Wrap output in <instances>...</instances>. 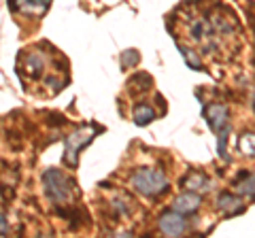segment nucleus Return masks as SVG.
I'll return each instance as SVG.
<instances>
[{
    "label": "nucleus",
    "instance_id": "nucleus-6",
    "mask_svg": "<svg viewBox=\"0 0 255 238\" xmlns=\"http://www.w3.org/2000/svg\"><path fill=\"white\" fill-rule=\"evenodd\" d=\"M211 179L206 177L204 172L200 170H189L185 177L181 179V187L183 189H187V192H196V194H204V192H209L211 189Z\"/></svg>",
    "mask_w": 255,
    "mask_h": 238
},
{
    "label": "nucleus",
    "instance_id": "nucleus-16",
    "mask_svg": "<svg viewBox=\"0 0 255 238\" xmlns=\"http://www.w3.org/2000/svg\"><path fill=\"white\" fill-rule=\"evenodd\" d=\"M9 232V224H6V217H4V213H0V236Z\"/></svg>",
    "mask_w": 255,
    "mask_h": 238
},
{
    "label": "nucleus",
    "instance_id": "nucleus-5",
    "mask_svg": "<svg viewBox=\"0 0 255 238\" xmlns=\"http://www.w3.org/2000/svg\"><path fill=\"white\" fill-rule=\"evenodd\" d=\"M202 115L209 123V128L213 132H219L228 125V119H230V109L226 105H219V102H213V105H206L202 109Z\"/></svg>",
    "mask_w": 255,
    "mask_h": 238
},
{
    "label": "nucleus",
    "instance_id": "nucleus-2",
    "mask_svg": "<svg viewBox=\"0 0 255 238\" xmlns=\"http://www.w3.org/2000/svg\"><path fill=\"white\" fill-rule=\"evenodd\" d=\"M43 185H45L47 198L53 200L55 204H68L70 198H73L77 192L75 181L70 177H66V174L58 168H47L43 172Z\"/></svg>",
    "mask_w": 255,
    "mask_h": 238
},
{
    "label": "nucleus",
    "instance_id": "nucleus-7",
    "mask_svg": "<svg viewBox=\"0 0 255 238\" xmlns=\"http://www.w3.org/2000/svg\"><path fill=\"white\" fill-rule=\"evenodd\" d=\"M217 209L221 213H226L228 217H234V215H241V213H245V202H243V198H238L234 194H230V192H221L217 196Z\"/></svg>",
    "mask_w": 255,
    "mask_h": 238
},
{
    "label": "nucleus",
    "instance_id": "nucleus-9",
    "mask_svg": "<svg viewBox=\"0 0 255 238\" xmlns=\"http://www.w3.org/2000/svg\"><path fill=\"white\" fill-rule=\"evenodd\" d=\"M234 187H236L238 194H243V196H247V198H255V172L243 170V172L234 179Z\"/></svg>",
    "mask_w": 255,
    "mask_h": 238
},
{
    "label": "nucleus",
    "instance_id": "nucleus-11",
    "mask_svg": "<svg viewBox=\"0 0 255 238\" xmlns=\"http://www.w3.org/2000/svg\"><path fill=\"white\" fill-rule=\"evenodd\" d=\"M238 149L241 153L247 157H253L255 160V132H245L238 136Z\"/></svg>",
    "mask_w": 255,
    "mask_h": 238
},
{
    "label": "nucleus",
    "instance_id": "nucleus-4",
    "mask_svg": "<svg viewBox=\"0 0 255 238\" xmlns=\"http://www.w3.org/2000/svg\"><path fill=\"white\" fill-rule=\"evenodd\" d=\"M157 226L162 230V234H166V236H181V234H185V230H187V219H185V215H181L177 211H166L159 215Z\"/></svg>",
    "mask_w": 255,
    "mask_h": 238
},
{
    "label": "nucleus",
    "instance_id": "nucleus-14",
    "mask_svg": "<svg viewBox=\"0 0 255 238\" xmlns=\"http://www.w3.org/2000/svg\"><path fill=\"white\" fill-rule=\"evenodd\" d=\"M43 64H45V62H43L41 55H36V53L30 55V58H28V73L32 77H38V75L43 73Z\"/></svg>",
    "mask_w": 255,
    "mask_h": 238
},
{
    "label": "nucleus",
    "instance_id": "nucleus-15",
    "mask_svg": "<svg viewBox=\"0 0 255 238\" xmlns=\"http://www.w3.org/2000/svg\"><path fill=\"white\" fill-rule=\"evenodd\" d=\"M140 62V53L136 51V49H128V51H124V55H122V64H124V68H132V66H136Z\"/></svg>",
    "mask_w": 255,
    "mask_h": 238
},
{
    "label": "nucleus",
    "instance_id": "nucleus-8",
    "mask_svg": "<svg viewBox=\"0 0 255 238\" xmlns=\"http://www.w3.org/2000/svg\"><path fill=\"white\" fill-rule=\"evenodd\" d=\"M200 202H202L200 194H196V192H185V194L177 196V200L172 202V211L181 213V215H194V213L200 209Z\"/></svg>",
    "mask_w": 255,
    "mask_h": 238
},
{
    "label": "nucleus",
    "instance_id": "nucleus-3",
    "mask_svg": "<svg viewBox=\"0 0 255 238\" xmlns=\"http://www.w3.org/2000/svg\"><path fill=\"white\" fill-rule=\"evenodd\" d=\"M96 136L94 128H83L75 134H70L66 138V153H64V162H66L70 168H77V162H79V151L90 145V140Z\"/></svg>",
    "mask_w": 255,
    "mask_h": 238
},
{
    "label": "nucleus",
    "instance_id": "nucleus-1",
    "mask_svg": "<svg viewBox=\"0 0 255 238\" xmlns=\"http://www.w3.org/2000/svg\"><path fill=\"white\" fill-rule=\"evenodd\" d=\"M132 187L136 189L140 196L147 198H157L168 192V177L159 168H138L130 179Z\"/></svg>",
    "mask_w": 255,
    "mask_h": 238
},
{
    "label": "nucleus",
    "instance_id": "nucleus-10",
    "mask_svg": "<svg viewBox=\"0 0 255 238\" xmlns=\"http://www.w3.org/2000/svg\"><path fill=\"white\" fill-rule=\"evenodd\" d=\"M132 117H134V123L142 128V125H149L157 115H155V109L151 107V105H147V102H140V105L134 107Z\"/></svg>",
    "mask_w": 255,
    "mask_h": 238
},
{
    "label": "nucleus",
    "instance_id": "nucleus-12",
    "mask_svg": "<svg viewBox=\"0 0 255 238\" xmlns=\"http://www.w3.org/2000/svg\"><path fill=\"white\" fill-rule=\"evenodd\" d=\"M179 51L183 55V60L187 62V66L191 70H202V62H200V55L196 53V49H191V47H179Z\"/></svg>",
    "mask_w": 255,
    "mask_h": 238
},
{
    "label": "nucleus",
    "instance_id": "nucleus-17",
    "mask_svg": "<svg viewBox=\"0 0 255 238\" xmlns=\"http://www.w3.org/2000/svg\"><path fill=\"white\" fill-rule=\"evenodd\" d=\"M253 109H255V98H253Z\"/></svg>",
    "mask_w": 255,
    "mask_h": 238
},
{
    "label": "nucleus",
    "instance_id": "nucleus-13",
    "mask_svg": "<svg viewBox=\"0 0 255 238\" xmlns=\"http://www.w3.org/2000/svg\"><path fill=\"white\" fill-rule=\"evenodd\" d=\"M228 136H230V125H226L223 130L217 132V149H219V157L221 160L230 162V153H228Z\"/></svg>",
    "mask_w": 255,
    "mask_h": 238
}]
</instances>
